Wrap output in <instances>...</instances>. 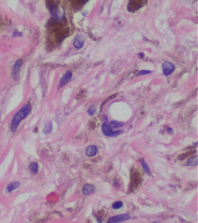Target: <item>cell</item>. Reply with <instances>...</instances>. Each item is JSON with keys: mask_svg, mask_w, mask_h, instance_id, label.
<instances>
[{"mask_svg": "<svg viewBox=\"0 0 198 223\" xmlns=\"http://www.w3.org/2000/svg\"><path fill=\"white\" fill-rule=\"evenodd\" d=\"M31 110V107L30 104H26L24 107H22L19 111L13 117L11 124H10V130L12 132H15L19 126L20 123L28 115Z\"/></svg>", "mask_w": 198, "mask_h": 223, "instance_id": "6da1fadb", "label": "cell"}, {"mask_svg": "<svg viewBox=\"0 0 198 223\" xmlns=\"http://www.w3.org/2000/svg\"><path fill=\"white\" fill-rule=\"evenodd\" d=\"M102 131L104 135L107 136H114L123 133V130H122L113 131L112 128L106 123H104L102 125Z\"/></svg>", "mask_w": 198, "mask_h": 223, "instance_id": "7a4b0ae2", "label": "cell"}, {"mask_svg": "<svg viewBox=\"0 0 198 223\" xmlns=\"http://www.w3.org/2000/svg\"><path fill=\"white\" fill-rule=\"evenodd\" d=\"M130 216L129 214H123L117 216H115L111 217L108 223H120L128 220L130 219Z\"/></svg>", "mask_w": 198, "mask_h": 223, "instance_id": "3957f363", "label": "cell"}, {"mask_svg": "<svg viewBox=\"0 0 198 223\" xmlns=\"http://www.w3.org/2000/svg\"><path fill=\"white\" fill-rule=\"evenodd\" d=\"M161 69L164 75L167 76H169L174 72L175 69V66L171 62L169 61H166L162 64Z\"/></svg>", "mask_w": 198, "mask_h": 223, "instance_id": "277c9868", "label": "cell"}, {"mask_svg": "<svg viewBox=\"0 0 198 223\" xmlns=\"http://www.w3.org/2000/svg\"><path fill=\"white\" fill-rule=\"evenodd\" d=\"M85 37L81 34H77L73 40V45L75 48H81L84 44Z\"/></svg>", "mask_w": 198, "mask_h": 223, "instance_id": "5b68a950", "label": "cell"}, {"mask_svg": "<svg viewBox=\"0 0 198 223\" xmlns=\"http://www.w3.org/2000/svg\"><path fill=\"white\" fill-rule=\"evenodd\" d=\"M22 64V59H18L15 63L13 68V78L18 80L19 79V73H20V69Z\"/></svg>", "mask_w": 198, "mask_h": 223, "instance_id": "8992f818", "label": "cell"}, {"mask_svg": "<svg viewBox=\"0 0 198 223\" xmlns=\"http://www.w3.org/2000/svg\"><path fill=\"white\" fill-rule=\"evenodd\" d=\"M72 78V73L70 71L67 72L64 75V76L61 79L59 86L60 87H63L67 84L71 80Z\"/></svg>", "mask_w": 198, "mask_h": 223, "instance_id": "52a82bcc", "label": "cell"}, {"mask_svg": "<svg viewBox=\"0 0 198 223\" xmlns=\"http://www.w3.org/2000/svg\"><path fill=\"white\" fill-rule=\"evenodd\" d=\"M82 191L85 195H90L94 193L95 188L93 185L86 184L83 186Z\"/></svg>", "mask_w": 198, "mask_h": 223, "instance_id": "ba28073f", "label": "cell"}, {"mask_svg": "<svg viewBox=\"0 0 198 223\" xmlns=\"http://www.w3.org/2000/svg\"><path fill=\"white\" fill-rule=\"evenodd\" d=\"M98 149L95 145L88 146L85 150L86 155L88 157H92L95 155L97 153Z\"/></svg>", "mask_w": 198, "mask_h": 223, "instance_id": "9c48e42d", "label": "cell"}, {"mask_svg": "<svg viewBox=\"0 0 198 223\" xmlns=\"http://www.w3.org/2000/svg\"><path fill=\"white\" fill-rule=\"evenodd\" d=\"M20 186V183L18 181H14V182H12L10 183L7 186V191L10 192L13 191H14L15 189H17L18 187Z\"/></svg>", "mask_w": 198, "mask_h": 223, "instance_id": "30bf717a", "label": "cell"}, {"mask_svg": "<svg viewBox=\"0 0 198 223\" xmlns=\"http://www.w3.org/2000/svg\"><path fill=\"white\" fill-rule=\"evenodd\" d=\"M52 131V124L51 122H49L46 123L44 126V128L43 130V133L45 134H49Z\"/></svg>", "mask_w": 198, "mask_h": 223, "instance_id": "8fae6325", "label": "cell"}, {"mask_svg": "<svg viewBox=\"0 0 198 223\" xmlns=\"http://www.w3.org/2000/svg\"><path fill=\"white\" fill-rule=\"evenodd\" d=\"M109 125L112 128H117L123 127L124 125V123L123 122H120L118 121H112L110 123V125Z\"/></svg>", "mask_w": 198, "mask_h": 223, "instance_id": "7c38bea8", "label": "cell"}, {"mask_svg": "<svg viewBox=\"0 0 198 223\" xmlns=\"http://www.w3.org/2000/svg\"><path fill=\"white\" fill-rule=\"evenodd\" d=\"M198 165V156H195L194 157H191L188 161V165L189 166H195Z\"/></svg>", "mask_w": 198, "mask_h": 223, "instance_id": "4fadbf2b", "label": "cell"}, {"mask_svg": "<svg viewBox=\"0 0 198 223\" xmlns=\"http://www.w3.org/2000/svg\"><path fill=\"white\" fill-rule=\"evenodd\" d=\"M30 171L33 174H36L37 173L38 169V166L37 163L33 162L30 165Z\"/></svg>", "mask_w": 198, "mask_h": 223, "instance_id": "5bb4252c", "label": "cell"}, {"mask_svg": "<svg viewBox=\"0 0 198 223\" xmlns=\"http://www.w3.org/2000/svg\"><path fill=\"white\" fill-rule=\"evenodd\" d=\"M141 165L142 166L143 169L144 170V171L145 172V173H149L150 172V169H149V166H148V165L147 164V163L143 159H142L141 160Z\"/></svg>", "mask_w": 198, "mask_h": 223, "instance_id": "9a60e30c", "label": "cell"}, {"mask_svg": "<svg viewBox=\"0 0 198 223\" xmlns=\"http://www.w3.org/2000/svg\"><path fill=\"white\" fill-rule=\"evenodd\" d=\"M123 204L121 201H117L112 204L113 209H119L123 207Z\"/></svg>", "mask_w": 198, "mask_h": 223, "instance_id": "2e32d148", "label": "cell"}, {"mask_svg": "<svg viewBox=\"0 0 198 223\" xmlns=\"http://www.w3.org/2000/svg\"><path fill=\"white\" fill-rule=\"evenodd\" d=\"M96 107L95 106H91V107H90V108L88 110V113L90 116H92L94 115L95 113H96Z\"/></svg>", "mask_w": 198, "mask_h": 223, "instance_id": "e0dca14e", "label": "cell"}, {"mask_svg": "<svg viewBox=\"0 0 198 223\" xmlns=\"http://www.w3.org/2000/svg\"><path fill=\"white\" fill-rule=\"evenodd\" d=\"M152 73V72L148 70H142L140 71V72L138 74V76H142V75H148L149 73Z\"/></svg>", "mask_w": 198, "mask_h": 223, "instance_id": "ac0fdd59", "label": "cell"}, {"mask_svg": "<svg viewBox=\"0 0 198 223\" xmlns=\"http://www.w3.org/2000/svg\"><path fill=\"white\" fill-rule=\"evenodd\" d=\"M138 57H139L140 59H142L144 58V54H143V53H142V52L140 53V54H138Z\"/></svg>", "mask_w": 198, "mask_h": 223, "instance_id": "d6986e66", "label": "cell"}, {"mask_svg": "<svg viewBox=\"0 0 198 223\" xmlns=\"http://www.w3.org/2000/svg\"><path fill=\"white\" fill-rule=\"evenodd\" d=\"M97 220H98V223H102V220H101V219H100L98 218V219H97Z\"/></svg>", "mask_w": 198, "mask_h": 223, "instance_id": "ffe728a7", "label": "cell"}]
</instances>
